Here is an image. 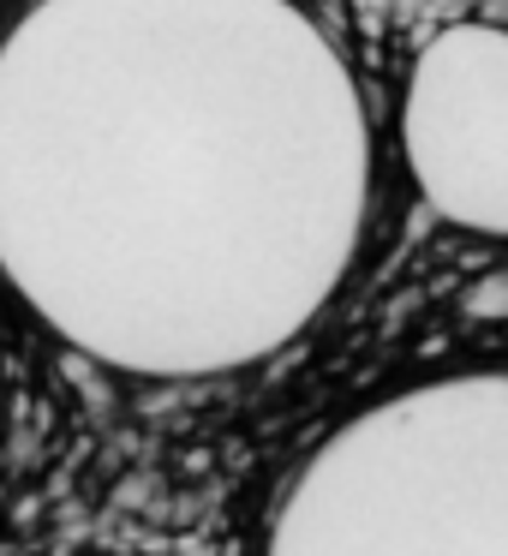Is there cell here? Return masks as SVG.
Listing matches in <instances>:
<instances>
[{
	"instance_id": "1",
	"label": "cell",
	"mask_w": 508,
	"mask_h": 556,
	"mask_svg": "<svg viewBox=\"0 0 508 556\" xmlns=\"http://www.w3.org/2000/svg\"><path fill=\"white\" fill-rule=\"evenodd\" d=\"M365 97L305 0L0 7V305L192 383L276 353L341 276Z\"/></svg>"
},
{
	"instance_id": "2",
	"label": "cell",
	"mask_w": 508,
	"mask_h": 556,
	"mask_svg": "<svg viewBox=\"0 0 508 556\" xmlns=\"http://www.w3.org/2000/svg\"><path fill=\"white\" fill-rule=\"evenodd\" d=\"M401 150L436 216L508 233V30L455 25L419 54L401 102Z\"/></svg>"
}]
</instances>
